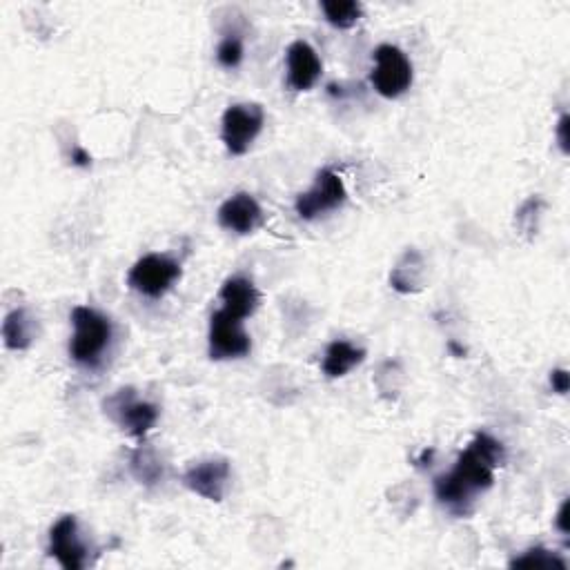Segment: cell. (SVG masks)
<instances>
[{
    "instance_id": "6da1fadb",
    "label": "cell",
    "mask_w": 570,
    "mask_h": 570,
    "mask_svg": "<svg viewBox=\"0 0 570 570\" xmlns=\"http://www.w3.org/2000/svg\"><path fill=\"white\" fill-rule=\"evenodd\" d=\"M506 461V448L488 432H477L470 446L461 452L455 468L435 479V497L452 515L473 513L477 495L486 493L495 481V468Z\"/></svg>"
},
{
    "instance_id": "5bb4252c",
    "label": "cell",
    "mask_w": 570,
    "mask_h": 570,
    "mask_svg": "<svg viewBox=\"0 0 570 570\" xmlns=\"http://www.w3.org/2000/svg\"><path fill=\"white\" fill-rule=\"evenodd\" d=\"M366 359V350L352 346L350 341H343L337 339L332 341L326 355H323V375L330 377V379H339V377H346L352 368H357L359 363Z\"/></svg>"
},
{
    "instance_id": "44dd1931",
    "label": "cell",
    "mask_w": 570,
    "mask_h": 570,
    "mask_svg": "<svg viewBox=\"0 0 570 570\" xmlns=\"http://www.w3.org/2000/svg\"><path fill=\"white\" fill-rule=\"evenodd\" d=\"M544 208V201L539 199V196H530V199L522 205V208L517 210L515 216V223L517 228L522 230V234H526L528 239H533L537 234V219H539V212Z\"/></svg>"
},
{
    "instance_id": "7a4b0ae2",
    "label": "cell",
    "mask_w": 570,
    "mask_h": 570,
    "mask_svg": "<svg viewBox=\"0 0 570 570\" xmlns=\"http://www.w3.org/2000/svg\"><path fill=\"white\" fill-rule=\"evenodd\" d=\"M74 337L70 341V357L85 368H98L105 350L110 348L114 328L112 321L103 312L87 306H76L72 310Z\"/></svg>"
},
{
    "instance_id": "2e32d148",
    "label": "cell",
    "mask_w": 570,
    "mask_h": 570,
    "mask_svg": "<svg viewBox=\"0 0 570 570\" xmlns=\"http://www.w3.org/2000/svg\"><path fill=\"white\" fill-rule=\"evenodd\" d=\"M421 272H424V261H421L417 250H408L404 259L397 263V268L390 274L392 288L401 294H410L421 290Z\"/></svg>"
},
{
    "instance_id": "52a82bcc",
    "label": "cell",
    "mask_w": 570,
    "mask_h": 570,
    "mask_svg": "<svg viewBox=\"0 0 570 570\" xmlns=\"http://www.w3.org/2000/svg\"><path fill=\"white\" fill-rule=\"evenodd\" d=\"M210 359L228 361L250 355L252 341L243 330V319L234 317L228 310H216L210 319Z\"/></svg>"
},
{
    "instance_id": "9c48e42d",
    "label": "cell",
    "mask_w": 570,
    "mask_h": 570,
    "mask_svg": "<svg viewBox=\"0 0 570 570\" xmlns=\"http://www.w3.org/2000/svg\"><path fill=\"white\" fill-rule=\"evenodd\" d=\"M47 553L65 570H81L87 566V546L78 535V522L74 515L61 517L49 530Z\"/></svg>"
},
{
    "instance_id": "7402d4cb",
    "label": "cell",
    "mask_w": 570,
    "mask_h": 570,
    "mask_svg": "<svg viewBox=\"0 0 570 570\" xmlns=\"http://www.w3.org/2000/svg\"><path fill=\"white\" fill-rule=\"evenodd\" d=\"M550 386H553V390L557 392V395H566L568 388H570V375H568V370L557 368V370L550 372Z\"/></svg>"
},
{
    "instance_id": "ac0fdd59",
    "label": "cell",
    "mask_w": 570,
    "mask_h": 570,
    "mask_svg": "<svg viewBox=\"0 0 570 570\" xmlns=\"http://www.w3.org/2000/svg\"><path fill=\"white\" fill-rule=\"evenodd\" d=\"M321 12L332 27L350 29L359 23V18L363 16V7L357 0H323Z\"/></svg>"
},
{
    "instance_id": "3957f363",
    "label": "cell",
    "mask_w": 570,
    "mask_h": 570,
    "mask_svg": "<svg viewBox=\"0 0 570 570\" xmlns=\"http://www.w3.org/2000/svg\"><path fill=\"white\" fill-rule=\"evenodd\" d=\"M103 408L105 415L110 417L116 426L136 439H143L147 432L154 428L156 421H159V408L150 404V401H141L136 397L134 388H123L114 392L112 397L103 401Z\"/></svg>"
},
{
    "instance_id": "ffe728a7",
    "label": "cell",
    "mask_w": 570,
    "mask_h": 570,
    "mask_svg": "<svg viewBox=\"0 0 570 570\" xmlns=\"http://www.w3.org/2000/svg\"><path fill=\"white\" fill-rule=\"evenodd\" d=\"M216 61H219V65L225 67V70H234V67L241 65L243 41L239 34H225V38H221L219 47H216Z\"/></svg>"
},
{
    "instance_id": "7c38bea8",
    "label": "cell",
    "mask_w": 570,
    "mask_h": 570,
    "mask_svg": "<svg viewBox=\"0 0 570 570\" xmlns=\"http://www.w3.org/2000/svg\"><path fill=\"white\" fill-rule=\"evenodd\" d=\"M216 216H219V225L223 230L243 234V237L252 234L263 223L261 205L248 192H239L230 196L228 201H223Z\"/></svg>"
},
{
    "instance_id": "9a60e30c",
    "label": "cell",
    "mask_w": 570,
    "mask_h": 570,
    "mask_svg": "<svg viewBox=\"0 0 570 570\" xmlns=\"http://www.w3.org/2000/svg\"><path fill=\"white\" fill-rule=\"evenodd\" d=\"M3 339L9 350H27L34 343V321L27 310H12L3 321Z\"/></svg>"
},
{
    "instance_id": "d6986e66",
    "label": "cell",
    "mask_w": 570,
    "mask_h": 570,
    "mask_svg": "<svg viewBox=\"0 0 570 570\" xmlns=\"http://www.w3.org/2000/svg\"><path fill=\"white\" fill-rule=\"evenodd\" d=\"M510 568H559V570H566V562L564 559H559L555 553H550L546 548H530L522 557H515L513 562H510Z\"/></svg>"
},
{
    "instance_id": "603a6c76",
    "label": "cell",
    "mask_w": 570,
    "mask_h": 570,
    "mask_svg": "<svg viewBox=\"0 0 570 570\" xmlns=\"http://www.w3.org/2000/svg\"><path fill=\"white\" fill-rule=\"evenodd\" d=\"M568 127H570V116H568V114H562V119L557 121V132H555V134H557V143H559V147H562L564 154L570 152V147H568V143H570Z\"/></svg>"
},
{
    "instance_id": "d4e9b609",
    "label": "cell",
    "mask_w": 570,
    "mask_h": 570,
    "mask_svg": "<svg viewBox=\"0 0 570 570\" xmlns=\"http://www.w3.org/2000/svg\"><path fill=\"white\" fill-rule=\"evenodd\" d=\"M72 163H74L76 167H90V165H92V156H90V152H85L83 147H74Z\"/></svg>"
},
{
    "instance_id": "5b68a950",
    "label": "cell",
    "mask_w": 570,
    "mask_h": 570,
    "mask_svg": "<svg viewBox=\"0 0 570 570\" xmlns=\"http://www.w3.org/2000/svg\"><path fill=\"white\" fill-rule=\"evenodd\" d=\"M265 123L263 107L257 103H239L225 110L221 121V139L232 156H243Z\"/></svg>"
},
{
    "instance_id": "8fae6325",
    "label": "cell",
    "mask_w": 570,
    "mask_h": 570,
    "mask_svg": "<svg viewBox=\"0 0 570 570\" xmlns=\"http://www.w3.org/2000/svg\"><path fill=\"white\" fill-rule=\"evenodd\" d=\"M288 65V87L292 92H308L321 78V58L306 41H294L285 52Z\"/></svg>"
},
{
    "instance_id": "484cf974",
    "label": "cell",
    "mask_w": 570,
    "mask_h": 570,
    "mask_svg": "<svg viewBox=\"0 0 570 570\" xmlns=\"http://www.w3.org/2000/svg\"><path fill=\"white\" fill-rule=\"evenodd\" d=\"M448 348H450L452 352H455V355H457V357H464V355H466V350H464V348H459L455 341H450V343H448Z\"/></svg>"
},
{
    "instance_id": "cb8c5ba5",
    "label": "cell",
    "mask_w": 570,
    "mask_h": 570,
    "mask_svg": "<svg viewBox=\"0 0 570 570\" xmlns=\"http://www.w3.org/2000/svg\"><path fill=\"white\" fill-rule=\"evenodd\" d=\"M568 508H570V501L564 499V504L559 506V513H557V519H555L557 530H559V533H564V535L570 533V526H568Z\"/></svg>"
},
{
    "instance_id": "4fadbf2b",
    "label": "cell",
    "mask_w": 570,
    "mask_h": 570,
    "mask_svg": "<svg viewBox=\"0 0 570 570\" xmlns=\"http://www.w3.org/2000/svg\"><path fill=\"white\" fill-rule=\"evenodd\" d=\"M219 299L223 303V310H228L230 314L239 319L250 317V314L257 312L261 303V294L248 277H230L221 285Z\"/></svg>"
},
{
    "instance_id": "277c9868",
    "label": "cell",
    "mask_w": 570,
    "mask_h": 570,
    "mask_svg": "<svg viewBox=\"0 0 570 570\" xmlns=\"http://www.w3.org/2000/svg\"><path fill=\"white\" fill-rule=\"evenodd\" d=\"M181 279V263L165 257V254H145L132 265L127 274V285L134 292L150 299H161L172 285Z\"/></svg>"
},
{
    "instance_id": "30bf717a",
    "label": "cell",
    "mask_w": 570,
    "mask_h": 570,
    "mask_svg": "<svg viewBox=\"0 0 570 570\" xmlns=\"http://www.w3.org/2000/svg\"><path fill=\"white\" fill-rule=\"evenodd\" d=\"M230 484V461L228 459H205L190 466L183 473V486L190 488L208 501H223L225 488Z\"/></svg>"
},
{
    "instance_id": "8992f818",
    "label": "cell",
    "mask_w": 570,
    "mask_h": 570,
    "mask_svg": "<svg viewBox=\"0 0 570 570\" xmlns=\"http://www.w3.org/2000/svg\"><path fill=\"white\" fill-rule=\"evenodd\" d=\"M372 87L383 98H399L412 85L410 58L395 45H379L375 49V70H372Z\"/></svg>"
},
{
    "instance_id": "e0dca14e",
    "label": "cell",
    "mask_w": 570,
    "mask_h": 570,
    "mask_svg": "<svg viewBox=\"0 0 570 570\" xmlns=\"http://www.w3.org/2000/svg\"><path fill=\"white\" fill-rule=\"evenodd\" d=\"M130 468H132V475L145 486H154L163 479L161 459L159 455H156V450L147 444H141L132 452Z\"/></svg>"
},
{
    "instance_id": "ba28073f",
    "label": "cell",
    "mask_w": 570,
    "mask_h": 570,
    "mask_svg": "<svg viewBox=\"0 0 570 570\" xmlns=\"http://www.w3.org/2000/svg\"><path fill=\"white\" fill-rule=\"evenodd\" d=\"M346 199L348 190L346 185H343V179L337 172L330 170V167H326V170L317 174V181H314L312 188L297 196L294 210H297L303 221H312L321 214L341 208Z\"/></svg>"
}]
</instances>
